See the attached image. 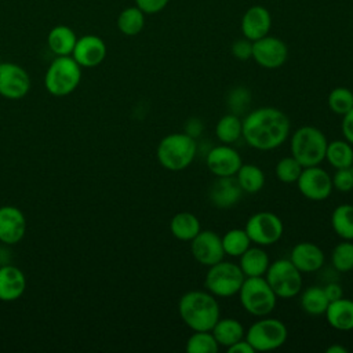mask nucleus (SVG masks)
<instances>
[{
    "mask_svg": "<svg viewBox=\"0 0 353 353\" xmlns=\"http://www.w3.org/2000/svg\"><path fill=\"white\" fill-rule=\"evenodd\" d=\"M241 137L256 150H273L284 143L290 134V119L273 106H263L250 112L243 120Z\"/></svg>",
    "mask_w": 353,
    "mask_h": 353,
    "instance_id": "1",
    "label": "nucleus"
},
{
    "mask_svg": "<svg viewBox=\"0 0 353 353\" xmlns=\"http://www.w3.org/2000/svg\"><path fill=\"white\" fill-rule=\"evenodd\" d=\"M178 313L193 331H211L221 314L215 295L199 290L189 291L179 298Z\"/></svg>",
    "mask_w": 353,
    "mask_h": 353,
    "instance_id": "2",
    "label": "nucleus"
},
{
    "mask_svg": "<svg viewBox=\"0 0 353 353\" xmlns=\"http://www.w3.org/2000/svg\"><path fill=\"white\" fill-rule=\"evenodd\" d=\"M197 154L194 138L186 132H172L165 135L157 145L156 156L159 163L168 171H182L188 168Z\"/></svg>",
    "mask_w": 353,
    "mask_h": 353,
    "instance_id": "3",
    "label": "nucleus"
},
{
    "mask_svg": "<svg viewBox=\"0 0 353 353\" xmlns=\"http://www.w3.org/2000/svg\"><path fill=\"white\" fill-rule=\"evenodd\" d=\"M328 141L324 132L313 125H303L294 131L291 138V156L302 167L319 165L325 159Z\"/></svg>",
    "mask_w": 353,
    "mask_h": 353,
    "instance_id": "4",
    "label": "nucleus"
},
{
    "mask_svg": "<svg viewBox=\"0 0 353 353\" xmlns=\"http://www.w3.org/2000/svg\"><path fill=\"white\" fill-rule=\"evenodd\" d=\"M237 294L244 310L256 317L272 313L277 301L276 294L262 276L245 277Z\"/></svg>",
    "mask_w": 353,
    "mask_h": 353,
    "instance_id": "5",
    "label": "nucleus"
},
{
    "mask_svg": "<svg viewBox=\"0 0 353 353\" xmlns=\"http://www.w3.org/2000/svg\"><path fill=\"white\" fill-rule=\"evenodd\" d=\"M81 79V66L70 55L57 57L48 66L44 77L46 88L55 97L73 92Z\"/></svg>",
    "mask_w": 353,
    "mask_h": 353,
    "instance_id": "6",
    "label": "nucleus"
},
{
    "mask_svg": "<svg viewBox=\"0 0 353 353\" xmlns=\"http://www.w3.org/2000/svg\"><path fill=\"white\" fill-rule=\"evenodd\" d=\"M245 276L239 265L229 261H219L208 266L205 274V287L215 296H233L239 292Z\"/></svg>",
    "mask_w": 353,
    "mask_h": 353,
    "instance_id": "7",
    "label": "nucleus"
},
{
    "mask_svg": "<svg viewBox=\"0 0 353 353\" xmlns=\"http://www.w3.org/2000/svg\"><path fill=\"white\" fill-rule=\"evenodd\" d=\"M265 279L277 298L288 299L302 290V272L290 259L272 262L265 273Z\"/></svg>",
    "mask_w": 353,
    "mask_h": 353,
    "instance_id": "8",
    "label": "nucleus"
},
{
    "mask_svg": "<svg viewBox=\"0 0 353 353\" xmlns=\"http://www.w3.org/2000/svg\"><path fill=\"white\" fill-rule=\"evenodd\" d=\"M244 336L255 352H268L283 346L288 331L281 320L265 317L251 324Z\"/></svg>",
    "mask_w": 353,
    "mask_h": 353,
    "instance_id": "9",
    "label": "nucleus"
},
{
    "mask_svg": "<svg viewBox=\"0 0 353 353\" xmlns=\"http://www.w3.org/2000/svg\"><path fill=\"white\" fill-rule=\"evenodd\" d=\"M251 243L256 245H272L277 243L284 232L283 221L273 212L259 211L251 215L244 226Z\"/></svg>",
    "mask_w": 353,
    "mask_h": 353,
    "instance_id": "10",
    "label": "nucleus"
},
{
    "mask_svg": "<svg viewBox=\"0 0 353 353\" xmlns=\"http://www.w3.org/2000/svg\"><path fill=\"white\" fill-rule=\"evenodd\" d=\"M296 185L299 192L313 201H323L332 192V179L330 174L319 165L303 167Z\"/></svg>",
    "mask_w": 353,
    "mask_h": 353,
    "instance_id": "11",
    "label": "nucleus"
},
{
    "mask_svg": "<svg viewBox=\"0 0 353 353\" xmlns=\"http://www.w3.org/2000/svg\"><path fill=\"white\" fill-rule=\"evenodd\" d=\"M288 48L285 43L273 36H265L252 41L254 61L265 69H277L287 61Z\"/></svg>",
    "mask_w": 353,
    "mask_h": 353,
    "instance_id": "12",
    "label": "nucleus"
},
{
    "mask_svg": "<svg viewBox=\"0 0 353 353\" xmlns=\"http://www.w3.org/2000/svg\"><path fill=\"white\" fill-rule=\"evenodd\" d=\"M30 79L26 70L12 62L0 63V95L8 99H19L28 94Z\"/></svg>",
    "mask_w": 353,
    "mask_h": 353,
    "instance_id": "13",
    "label": "nucleus"
},
{
    "mask_svg": "<svg viewBox=\"0 0 353 353\" xmlns=\"http://www.w3.org/2000/svg\"><path fill=\"white\" fill-rule=\"evenodd\" d=\"M190 250L193 258L204 266L215 265L225 255L222 239L212 230H200L192 240Z\"/></svg>",
    "mask_w": 353,
    "mask_h": 353,
    "instance_id": "14",
    "label": "nucleus"
},
{
    "mask_svg": "<svg viewBox=\"0 0 353 353\" xmlns=\"http://www.w3.org/2000/svg\"><path fill=\"white\" fill-rule=\"evenodd\" d=\"M205 164L215 176H233L243 164V160L236 149L229 145L212 148L205 156Z\"/></svg>",
    "mask_w": 353,
    "mask_h": 353,
    "instance_id": "15",
    "label": "nucleus"
},
{
    "mask_svg": "<svg viewBox=\"0 0 353 353\" xmlns=\"http://www.w3.org/2000/svg\"><path fill=\"white\" fill-rule=\"evenodd\" d=\"M72 57L83 68L98 66L106 57V44L99 36H81L74 44Z\"/></svg>",
    "mask_w": 353,
    "mask_h": 353,
    "instance_id": "16",
    "label": "nucleus"
},
{
    "mask_svg": "<svg viewBox=\"0 0 353 353\" xmlns=\"http://www.w3.org/2000/svg\"><path fill=\"white\" fill-rule=\"evenodd\" d=\"M243 190L236 176H216L208 189V199L216 208H229L243 196Z\"/></svg>",
    "mask_w": 353,
    "mask_h": 353,
    "instance_id": "17",
    "label": "nucleus"
},
{
    "mask_svg": "<svg viewBox=\"0 0 353 353\" xmlns=\"http://www.w3.org/2000/svg\"><path fill=\"white\" fill-rule=\"evenodd\" d=\"M26 229V221L22 211L12 205L0 207V241L6 244L18 243Z\"/></svg>",
    "mask_w": 353,
    "mask_h": 353,
    "instance_id": "18",
    "label": "nucleus"
},
{
    "mask_svg": "<svg viewBox=\"0 0 353 353\" xmlns=\"http://www.w3.org/2000/svg\"><path fill=\"white\" fill-rule=\"evenodd\" d=\"M272 26V17L268 8L262 6L250 7L241 18L243 36L251 41L268 36Z\"/></svg>",
    "mask_w": 353,
    "mask_h": 353,
    "instance_id": "19",
    "label": "nucleus"
},
{
    "mask_svg": "<svg viewBox=\"0 0 353 353\" xmlns=\"http://www.w3.org/2000/svg\"><path fill=\"white\" fill-rule=\"evenodd\" d=\"M290 261L302 273H312V272H317L319 269L323 268L324 252L314 243L301 241L292 247Z\"/></svg>",
    "mask_w": 353,
    "mask_h": 353,
    "instance_id": "20",
    "label": "nucleus"
},
{
    "mask_svg": "<svg viewBox=\"0 0 353 353\" xmlns=\"http://www.w3.org/2000/svg\"><path fill=\"white\" fill-rule=\"evenodd\" d=\"M26 287V280L17 266H0V301L11 302L18 299Z\"/></svg>",
    "mask_w": 353,
    "mask_h": 353,
    "instance_id": "21",
    "label": "nucleus"
},
{
    "mask_svg": "<svg viewBox=\"0 0 353 353\" xmlns=\"http://www.w3.org/2000/svg\"><path fill=\"white\" fill-rule=\"evenodd\" d=\"M327 323L338 331L353 330V301L347 298H339L328 303L325 310Z\"/></svg>",
    "mask_w": 353,
    "mask_h": 353,
    "instance_id": "22",
    "label": "nucleus"
},
{
    "mask_svg": "<svg viewBox=\"0 0 353 353\" xmlns=\"http://www.w3.org/2000/svg\"><path fill=\"white\" fill-rule=\"evenodd\" d=\"M240 269L245 277L263 276L270 265L265 250L259 247H248L240 256Z\"/></svg>",
    "mask_w": 353,
    "mask_h": 353,
    "instance_id": "23",
    "label": "nucleus"
},
{
    "mask_svg": "<svg viewBox=\"0 0 353 353\" xmlns=\"http://www.w3.org/2000/svg\"><path fill=\"white\" fill-rule=\"evenodd\" d=\"M171 234L182 241H192L201 230L199 218L188 211L175 214L170 221Z\"/></svg>",
    "mask_w": 353,
    "mask_h": 353,
    "instance_id": "24",
    "label": "nucleus"
},
{
    "mask_svg": "<svg viewBox=\"0 0 353 353\" xmlns=\"http://www.w3.org/2000/svg\"><path fill=\"white\" fill-rule=\"evenodd\" d=\"M211 332L215 336L218 345L223 347H229L230 345L243 339L245 335L243 324L239 320L232 317H226V319L219 317V320L212 327Z\"/></svg>",
    "mask_w": 353,
    "mask_h": 353,
    "instance_id": "25",
    "label": "nucleus"
},
{
    "mask_svg": "<svg viewBox=\"0 0 353 353\" xmlns=\"http://www.w3.org/2000/svg\"><path fill=\"white\" fill-rule=\"evenodd\" d=\"M77 41L76 33L66 25L54 26L47 36V44L50 50L61 57V55H72L74 44Z\"/></svg>",
    "mask_w": 353,
    "mask_h": 353,
    "instance_id": "26",
    "label": "nucleus"
},
{
    "mask_svg": "<svg viewBox=\"0 0 353 353\" xmlns=\"http://www.w3.org/2000/svg\"><path fill=\"white\" fill-rule=\"evenodd\" d=\"M328 298L323 287L310 285L301 294V306L303 312L312 316L324 314L328 307Z\"/></svg>",
    "mask_w": 353,
    "mask_h": 353,
    "instance_id": "27",
    "label": "nucleus"
},
{
    "mask_svg": "<svg viewBox=\"0 0 353 353\" xmlns=\"http://www.w3.org/2000/svg\"><path fill=\"white\" fill-rule=\"evenodd\" d=\"M234 176L244 193H256L265 185V174L255 164H241Z\"/></svg>",
    "mask_w": 353,
    "mask_h": 353,
    "instance_id": "28",
    "label": "nucleus"
},
{
    "mask_svg": "<svg viewBox=\"0 0 353 353\" xmlns=\"http://www.w3.org/2000/svg\"><path fill=\"white\" fill-rule=\"evenodd\" d=\"M325 159L335 170L336 168H346L352 167L353 164V149L352 143H349L346 139H336L332 142H328L327 150H325Z\"/></svg>",
    "mask_w": 353,
    "mask_h": 353,
    "instance_id": "29",
    "label": "nucleus"
},
{
    "mask_svg": "<svg viewBox=\"0 0 353 353\" xmlns=\"http://www.w3.org/2000/svg\"><path fill=\"white\" fill-rule=\"evenodd\" d=\"M331 226L343 240H353V205L341 204L331 214Z\"/></svg>",
    "mask_w": 353,
    "mask_h": 353,
    "instance_id": "30",
    "label": "nucleus"
},
{
    "mask_svg": "<svg viewBox=\"0 0 353 353\" xmlns=\"http://www.w3.org/2000/svg\"><path fill=\"white\" fill-rule=\"evenodd\" d=\"M145 26V12L137 6L124 8L117 17V28L125 36L141 33Z\"/></svg>",
    "mask_w": 353,
    "mask_h": 353,
    "instance_id": "31",
    "label": "nucleus"
},
{
    "mask_svg": "<svg viewBox=\"0 0 353 353\" xmlns=\"http://www.w3.org/2000/svg\"><path fill=\"white\" fill-rule=\"evenodd\" d=\"M241 132H243V123L239 119V116L234 113H228L222 116L218 120L215 127L216 138L226 145L236 142L241 137Z\"/></svg>",
    "mask_w": 353,
    "mask_h": 353,
    "instance_id": "32",
    "label": "nucleus"
},
{
    "mask_svg": "<svg viewBox=\"0 0 353 353\" xmlns=\"http://www.w3.org/2000/svg\"><path fill=\"white\" fill-rule=\"evenodd\" d=\"M221 239L225 254L230 256H240L251 247V240L244 229H230Z\"/></svg>",
    "mask_w": 353,
    "mask_h": 353,
    "instance_id": "33",
    "label": "nucleus"
},
{
    "mask_svg": "<svg viewBox=\"0 0 353 353\" xmlns=\"http://www.w3.org/2000/svg\"><path fill=\"white\" fill-rule=\"evenodd\" d=\"M219 345L211 331H193L186 341L188 353H216Z\"/></svg>",
    "mask_w": 353,
    "mask_h": 353,
    "instance_id": "34",
    "label": "nucleus"
},
{
    "mask_svg": "<svg viewBox=\"0 0 353 353\" xmlns=\"http://www.w3.org/2000/svg\"><path fill=\"white\" fill-rule=\"evenodd\" d=\"M331 263L338 272L353 270V243L343 240L336 244L331 252Z\"/></svg>",
    "mask_w": 353,
    "mask_h": 353,
    "instance_id": "35",
    "label": "nucleus"
},
{
    "mask_svg": "<svg viewBox=\"0 0 353 353\" xmlns=\"http://www.w3.org/2000/svg\"><path fill=\"white\" fill-rule=\"evenodd\" d=\"M328 106L332 113L343 116L353 108V91L346 87H336L328 94Z\"/></svg>",
    "mask_w": 353,
    "mask_h": 353,
    "instance_id": "36",
    "label": "nucleus"
},
{
    "mask_svg": "<svg viewBox=\"0 0 353 353\" xmlns=\"http://www.w3.org/2000/svg\"><path fill=\"white\" fill-rule=\"evenodd\" d=\"M302 170L303 167L294 156H287L277 161L274 172L279 181L284 183H294L298 181Z\"/></svg>",
    "mask_w": 353,
    "mask_h": 353,
    "instance_id": "37",
    "label": "nucleus"
},
{
    "mask_svg": "<svg viewBox=\"0 0 353 353\" xmlns=\"http://www.w3.org/2000/svg\"><path fill=\"white\" fill-rule=\"evenodd\" d=\"M250 91L245 90L244 87H236L230 94H229V99L228 103L232 109V112L234 114L244 112V109L250 105Z\"/></svg>",
    "mask_w": 353,
    "mask_h": 353,
    "instance_id": "38",
    "label": "nucleus"
},
{
    "mask_svg": "<svg viewBox=\"0 0 353 353\" xmlns=\"http://www.w3.org/2000/svg\"><path fill=\"white\" fill-rule=\"evenodd\" d=\"M332 188L339 192H350L353 189V167L336 168L331 176Z\"/></svg>",
    "mask_w": 353,
    "mask_h": 353,
    "instance_id": "39",
    "label": "nucleus"
},
{
    "mask_svg": "<svg viewBox=\"0 0 353 353\" xmlns=\"http://www.w3.org/2000/svg\"><path fill=\"white\" fill-rule=\"evenodd\" d=\"M232 54L234 58L240 61H247L248 58L252 57V41L245 37L236 40L232 44Z\"/></svg>",
    "mask_w": 353,
    "mask_h": 353,
    "instance_id": "40",
    "label": "nucleus"
},
{
    "mask_svg": "<svg viewBox=\"0 0 353 353\" xmlns=\"http://www.w3.org/2000/svg\"><path fill=\"white\" fill-rule=\"evenodd\" d=\"M168 0H135V6L145 14H156L165 8Z\"/></svg>",
    "mask_w": 353,
    "mask_h": 353,
    "instance_id": "41",
    "label": "nucleus"
},
{
    "mask_svg": "<svg viewBox=\"0 0 353 353\" xmlns=\"http://www.w3.org/2000/svg\"><path fill=\"white\" fill-rule=\"evenodd\" d=\"M341 128L345 139L353 145V108L346 114H343Z\"/></svg>",
    "mask_w": 353,
    "mask_h": 353,
    "instance_id": "42",
    "label": "nucleus"
},
{
    "mask_svg": "<svg viewBox=\"0 0 353 353\" xmlns=\"http://www.w3.org/2000/svg\"><path fill=\"white\" fill-rule=\"evenodd\" d=\"M323 288H324V292H325V295H327L330 302L336 301V299L343 296V290H342V287L338 283H328Z\"/></svg>",
    "mask_w": 353,
    "mask_h": 353,
    "instance_id": "43",
    "label": "nucleus"
},
{
    "mask_svg": "<svg viewBox=\"0 0 353 353\" xmlns=\"http://www.w3.org/2000/svg\"><path fill=\"white\" fill-rule=\"evenodd\" d=\"M226 350L229 353H254L255 352L254 347L245 341V338H243L239 342L230 345L229 347H226Z\"/></svg>",
    "mask_w": 353,
    "mask_h": 353,
    "instance_id": "44",
    "label": "nucleus"
},
{
    "mask_svg": "<svg viewBox=\"0 0 353 353\" xmlns=\"http://www.w3.org/2000/svg\"><path fill=\"white\" fill-rule=\"evenodd\" d=\"M201 130H203V123H201V120H199V119H190L188 123H186V125H185V132L188 134V135H190L192 138H196V137H199L200 134H201Z\"/></svg>",
    "mask_w": 353,
    "mask_h": 353,
    "instance_id": "45",
    "label": "nucleus"
},
{
    "mask_svg": "<svg viewBox=\"0 0 353 353\" xmlns=\"http://www.w3.org/2000/svg\"><path fill=\"white\" fill-rule=\"evenodd\" d=\"M325 352H327V353H347V349H346L345 346H342V345L334 343V345L328 346V347L325 349Z\"/></svg>",
    "mask_w": 353,
    "mask_h": 353,
    "instance_id": "46",
    "label": "nucleus"
},
{
    "mask_svg": "<svg viewBox=\"0 0 353 353\" xmlns=\"http://www.w3.org/2000/svg\"><path fill=\"white\" fill-rule=\"evenodd\" d=\"M352 167H353V164H352Z\"/></svg>",
    "mask_w": 353,
    "mask_h": 353,
    "instance_id": "47",
    "label": "nucleus"
},
{
    "mask_svg": "<svg viewBox=\"0 0 353 353\" xmlns=\"http://www.w3.org/2000/svg\"><path fill=\"white\" fill-rule=\"evenodd\" d=\"M352 91H353V90H352Z\"/></svg>",
    "mask_w": 353,
    "mask_h": 353,
    "instance_id": "48",
    "label": "nucleus"
}]
</instances>
